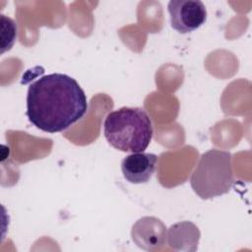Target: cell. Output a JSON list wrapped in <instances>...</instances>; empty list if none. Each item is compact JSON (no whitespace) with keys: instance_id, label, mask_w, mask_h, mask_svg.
Listing matches in <instances>:
<instances>
[{"instance_id":"6da1fadb","label":"cell","mask_w":252,"mask_h":252,"mask_svg":"<svg viewBox=\"0 0 252 252\" xmlns=\"http://www.w3.org/2000/svg\"><path fill=\"white\" fill-rule=\"evenodd\" d=\"M88 110V98L79 83L62 73H52L32 83L27 94V116L39 130L62 132Z\"/></svg>"},{"instance_id":"7a4b0ae2","label":"cell","mask_w":252,"mask_h":252,"mask_svg":"<svg viewBox=\"0 0 252 252\" xmlns=\"http://www.w3.org/2000/svg\"><path fill=\"white\" fill-rule=\"evenodd\" d=\"M152 120L144 108L121 107L109 112L103 134L109 145L126 153L144 152L153 138Z\"/></svg>"},{"instance_id":"3957f363","label":"cell","mask_w":252,"mask_h":252,"mask_svg":"<svg viewBox=\"0 0 252 252\" xmlns=\"http://www.w3.org/2000/svg\"><path fill=\"white\" fill-rule=\"evenodd\" d=\"M232 156L227 151L213 149L204 153L190 178L193 191L203 200L226 194L234 183Z\"/></svg>"},{"instance_id":"277c9868","label":"cell","mask_w":252,"mask_h":252,"mask_svg":"<svg viewBox=\"0 0 252 252\" xmlns=\"http://www.w3.org/2000/svg\"><path fill=\"white\" fill-rule=\"evenodd\" d=\"M167 10L171 27L179 33L192 32L207 20L206 7L200 0H171Z\"/></svg>"},{"instance_id":"5b68a950","label":"cell","mask_w":252,"mask_h":252,"mask_svg":"<svg viewBox=\"0 0 252 252\" xmlns=\"http://www.w3.org/2000/svg\"><path fill=\"white\" fill-rule=\"evenodd\" d=\"M167 229L165 224L156 217H143L132 226L131 238L141 249L153 251L165 245Z\"/></svg>"},{"instance_id":"8992f818","label":"cell","mask_w":252,"mask_h":252,"mask_svg":"<svg viewBox=\"0 0 252 252\" xmlns=\"http://www.w3.org/2000/svg\"><path fill=\"white\" fill-rule=\"evenodd\" d=\"M158 157L151 153H132L121 161L124 178L132 184L147 183L153 176Z\"/></svg>"},{"instance_id":"52a82bcc","label":"cell","mask_w":252,"mask_h":252,"mask_svg":"<svg viewBox=\"0 0 252 252\" xmlns=\"http://www.w3.org/2000/svg\"><path fill=\"white\" fill-rule=\"evenodd\" d=\"M200 230L191 221H179L167 229L166 241L168 246L175 251L194 252L198 249Z\"/></svg>"},{"instance_id":"ba28073f","label":"cell","mask_w":252,"mask_h":252,"mask_svg":"<svg viewBox=\"0 0 252 252\" xmlns=\"http://www.w3.org/2000/svg\"><path fill=\"white\" fill-rule=\"evenodd\" d=\"M17 24L13 19L1 15V54L10 50L17 38Z\"/></svg>"}]
</instances>
